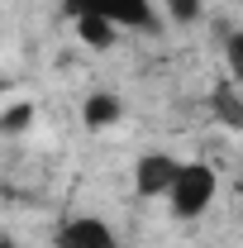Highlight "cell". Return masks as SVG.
<instances>
[{"mask_svg": "<svg viewBox=\"0 0 243 248\" xmlns=\"http://www.w3.org/2000/svg\"><path fill=\"white\" fill-rule=\"evenodd\" d=\"M214 201H219V172H214V162H205V157H191L186 162L182 157L172 186L162 191V205L172 210V219H182V224L205 219Z\"/></svg>", "mask_w": 243, "mask_h": 248, "instance_id": "obj_1", "label": "cell"}, {"mask_svg": "<svg viewBox=\"0 0 243 248\" xmlns=\"http://www.w3.org/2000/svg\"><path fill=\"white\" fill-rule=\"evenodd\" d=\"M67 19H105L110 29H148L157 24V0H62Z\"/></svg>", "mask_w": 243, "mask_h": 248, "instance_id": "obj_2", "label": "cell"}, {"mask_svg": "<svg viewBox=\"0 0 243 248\" xmlns=\"http://www.w3.org/2000/svg\"><path fill=\"white\" fill-rule=\"evenodd\" d=\"M58 248H120V234L105 215H67L53 234Z\"/></svg>", "mask_w": 243, "mask_h": 248, "instance_id": "obj_3", "label": "cell"}, {"mask_svg": "<svg viewBox=\"0 0 243 248\" xmlns=\"http://www.w3.org/2000/svg\"><path fill=\"white\" fill-rule=\"evenodd\" d=\"M177 167H182L177 153H143L134 162V196L138 201H162V191L172 186Z\"/></svg>", "mask_w": 243, "mask_h": 248, "instance_id": "obj_4", "label": "cell"}, {"mask_svg": "<svg viewBox=\"0 0 243 248\" xmlns=\"http://www.w3.org/2000/svg\"><path fill=\"white\" fill-rule=\"evenodd\" d=\"M120 115H124L120 95H105V91H95L86 100V110H81V120L91 124V129H110V124H120Z\"/></svg>", "mask_w": 243, "mask_h": 248, "instance_id": "obj_5", "label": "cell"}, {"mask_svg": "<svg viewBox=\"0 0 243 248\" xmlns=\"http://www.w3.org/2000/svg\"><path fill=\"white\" fill-rule=\"evenodd\" d=\"M72 29H76L81 43H91V48H110V43L120 38V29H110L105 19H72Z\"/></svg>", "mask_w": 243, "mask_h": 248, "instance_id": "obj_6", "label": "cell"}, {"mask_svg": "<svg viewBox=\"0 0 243 248\" xmlns=\"http://www.w3.org/2000/svg\"><path fill=\"white\" fill-rule=\"evenodd\" d=\"M200 10H205V0H167V19H177V24H196Z\"/></svg>", "mask_w": 243, "mask_h": 248, "instance_id": "obj_7", "label": "cell"}, {"mask_svg": "<svg viewBox=\"0 0 243 248\" xmlns=\"http://www.w3.org/2000/svg\"><path fill=\"white\" fill-rule=\"evenodd\" d=\"M29 120H33V105L19 100V105H10V110L0 115V129H29Z\"/></svg>", "mask_w": 243, "mask_h": 248, "instance_id": "obj_8", "label": "cell"}, {"mask_svg": "<svg viewBox=\"0 0 243 248\" xmlns=\"http://www.w3.org/2000/svg\"><path fill=\"white\" fill-rule=\"evenodd\" d=\"M0 248H24L19 239H10V234H0Z\"/></svg>", "mask_w": 243, "mask_h": 248, "instance_id": "obj_9", "label": "cell"}]
</instances>
